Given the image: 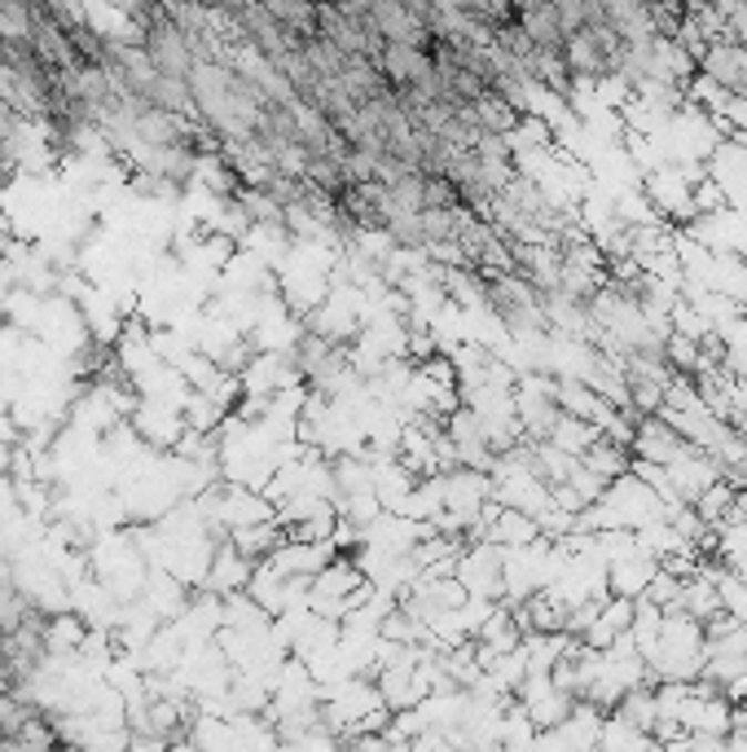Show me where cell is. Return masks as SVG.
Returning <instances> with one entry per match:
<instances>
[{
    "label": "cell",
    "instance_id": "6da1fadb",
    "mask_svg": "<svg viewBox=\"0 0 747 752\" xmlns=\"http://www.w3.org/2000/svg\"><path fill=\"white\" fill-rule=\"evenodd\" d=\"M704 71H708V80H717V84L744 93L747 89V49L739 40H722V44L704 49Z\"/></svg>",
    "mask_w": 747,
    "mask_h": 752
}]
</instances>
